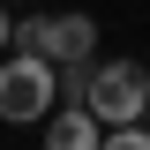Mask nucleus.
Masks as SVG:
<instances>
[{
	"label": "nucleus",
	"instance_id": "nucleus-1",
	"mask_svg": "<svg viewBox=\"0 0 150 150\" xmlns=\"http://www.w3.org/2000/svg\"><path fill=\"white\" fill-rule=\"evenodd\" d=\"M83 105L98 112V128H128V120H143V105H150V68H135V60H90V90H83Z\"/></svg>",
	"mask_w": 150,
	"mask_h": 150
},
{
	"label": "nucleus",
	"instance_id": "nucleus-2",
	"mask_svg": "<svg viewBox=\"0 0 150 150\" xmlns=\"http://www.w3.org/2000/svg\"><path fill=\"white\" fill-rule=\"evenodd\" d=\"M45 112H53V60L38 53L0 60V120L15 128V120H45Z\"/></svg>",
	"mask_w": 150,
	"mask_h": 150
},
{
	"label": "nucleus",
	"instance_id": "nucleus-3",
	"mask_svg": "<svg viewBox=\"0 0 150 150\" xmlns=\"http://www.w3.org/2000/svg\"><path fill=\"white\" fill-rule=\"evenodd\" d=\"M98 143H105V128H98L90 105H68V98H60V105L45 112V150H98Z\"/></svg>",
	"mask_w": 150,
	"mask_h": 150
},
{
	"label": "nucleus",
	"instance_id": "nucleus-4",
	"mask_svg": "<svg viewBox=\"0 0 150 150\" xmlns=\"http://www.w3.org/2000/svg\"><path fill=\"white\" fill-rule=\"evenodd\" d=\"M90 53H98V23L90 15H53V23H45V53H38V60L68 68V60H90Z\"/></svg>",
	"mask_w": 150,
	"mask_h": 150
},
{
	"label": "nucleus",
	"instance_id": "nucleus-5",
	"mask_svg": "<svg viewBox=\"0 0 150 150\" xmlns=\"http://www.w3.org/2000/svg\"><path fill=\"white\" fill-rule=\"evenodd\" d=\"M98 150H150V128L143 120H128V128H105V143Z\"/></svg>",
	"mask_w": 150,
	"mask_h": 150
},
{
	"label": "nucleus",
	"instance_id": "nucleus-6",
	"mask_svg": "<svg viewBox=\"0 0 150 150\" xmlns=\"http://www.w3.org/2000/svg\"><path fill=\"white\" fill-rule=\"evenodd\" d=\"M8 30H15V23H8V0H0V53H8Z\"/></svg>",
	"mask_w": 150,
	"mask_h": 150
},
{
	"label": "nucleus",
	"instance_id": "nucleus-7",
	"mask_svg": "<svg viewBox=\"0 0 150 150\" xmlns=\"http://www.w3.org/2000/svg\"><path fill=\"white\" fill-rule=\"evenodd\" d=\"M143 128H150V105H143Z\"/></svg>",
	"mask_w": 150,
	"mask_h": 150
}]
</instances>
